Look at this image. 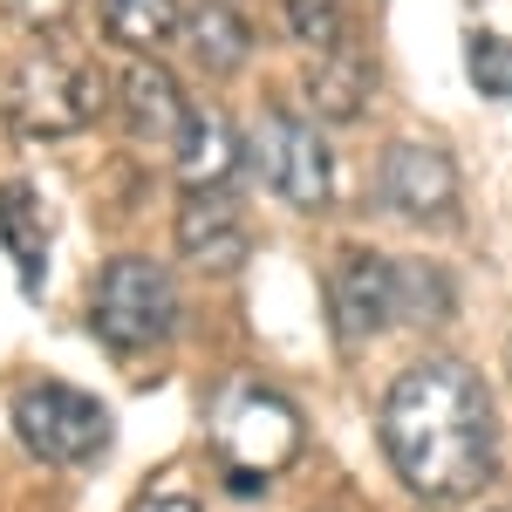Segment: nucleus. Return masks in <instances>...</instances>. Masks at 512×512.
Returning a JSON list of instances; mask_svg holds the SVG:
<instances>
[{"label": "nucleus", "instance_id": "f257e3e1", "mask_svg": "<svg viewBox=\"0 0 512 512\" xmlns=\"http://www.w3.org/2000/svg\"><path fill=\"white\" fill-rule=\"evenodd\" d=\"M383 451L417 499H465L492 472V396L478 369L431 355L383 396Z\"/></svg>", "mask_w": 512, "mask_h": 512}, {"label": "nucleus", "instance_id": "f03ea898", "mask_svg": "<svg viewBox=\"0 0 512 512\" xmlns=\"http://www.w3.org/2000/svg\"><path fill=\"white\" fill-rule=\"evenodd\" d=\"M103 103H110V76L62 48H35L7 76V123L21 137H76L103 117Z\"/></svg>", "mask_w": 512, "mask_h": 512}, {"label": "nucleus", "instance_id": "7ed1b4c3", "mask_svg": "<svg viewBox=\"0 0 512 512\" xmlns=\"http://www.w3.org/2000/svg\"><path fill=\"white\" fill-rule=\"evenodd\" d=\"M89 321L110 349H151L178 328V287L158 260H137L123 253L96 274V294H89Z\"/></svg>", "mask_w": 512, "mask_h": 512}, {"label": "nucleus", "instance_id": "20e7f679", "mask_svg": "<svg viewBox=\"0 0 512 512\" xmlns=\"http://www.w3.org/2000/svg\"><path fill=\"white\" fill-rule=\"evenodd\" d=\"M14 431L48 465H89L110 451V410L69 383H35L14 396Z\"/></svg>", "mask_w": 512, "mask_h": 512}, {"label": "nucleus", "instance_id": "39448f33", "mask_svg": "<svg viewBox=\"0 0 512 512\" xmlns=\"http://www.w3.org/2000/svg\"><path fill=\"white\" fill-rule=\"evenodd\" d=\"M253 158H260V178H267L287 205H301V212H321L328 192H335L328 144H321L301 117H287V110H267V117L253 123Z\"/></svg>", "mask_w": 512, "mask_h": 512}, {"label": "nucleus", "instance_id": "423d86ee", "mask_svg": "<svg viewBox=\"0 0 512 512\" xmlns=\"http://www.w3.org/2000/svg\"><path fill=\"white\" fill-rule=\"evenodd\" d=\"M219 451H226V472L239 478H267L301 451V417H294V403L274 390H239L233 410H226V424H219Z\"/></svg>", "mask_w": 512, "mask_h": 512}, {"label": "nucleus", "instance_id": "0eeeda50", "mask_svg": "<svg viewBox=\"0 0 512 512\" xmlns=\"http://www.w3.org/2000/svg\"><path fill=\"white\" fill-rule=\"evenodd\" d=\"M328 308H335V328L342 342H369L383 321L396 315V267L369 246H349L328 274Z\"/></svg>", "mask_w": 512, "mask_h": 512}, {"label": "nucleus", "instance_id": "6e6552de", "mask_svg": "<svg viewBox=\"0 0 512 512\" xmlns=\"http://www.w3.org/2000/svg\"><path fill=\"white\" fill-rule=\"evenodd\" d=\"M383 198L403 219H444L458 205V164L437 144H390L383 158Z\"/></svg>", "mask_w": 512, "mask_h": 512}, {"label": "nucleus", "instance_id": "1a4fd4ad", "mask_svg": "<svg viewBox=\"0 0 512 512\" xmlns=\"http://www.w3.org/2000/svg\"><path fill=\"white\" fill-rule=\"evenodd\" d=\"M178 246H185V260L212 267V274L239 267L246 260V219H239V205L226 192H185V205H178Z\"/></svg>", "mask_w": 512, "mask_h": 512}, {"label": "nucleus", "instance_id": "9d476101", "mask_svg": "<svg viewBox=\"0 0 512 512\" xmlns=\"http://www.w3.org/2000/svg\"><path fill=\"white\" fill-rule=\"evenodd\" d=\"M123 96V123H130V137H151V144H178V130L192 123V110H185V96H178V76L164 69V62H130L117 82Z\"/></svg>", "mask_w": 512, "mask_h": 512}, {"label": "nucleus", "instance_id": "9b49d317", "mask_svg": "<svg viewBox=\"0 0 512 512\" xmlns=\"http://www.w3.org/2000/svg\"><path fill=\"white\" fill-rule=\"evenodd\" d=\"M239 164V137L219 110H192V123L178 130V178L185 192H219Z\"/></svg>", "mask_w": 512, "mask_h": 512}, {"label": "nucleus", "instance_id": "f8f14e48", "mask_svg": "<svg viewBox=\"0 0 512 512\" xmlns=\"http://www.w3.org/2000/svg\"><path fill=\"white\" fill-rule=\"evenodd\" d=\"M0 246H7V260H14V274H21V294H35L41 267H48V239H41V205L21 178L0 185Z\"/></svg>", "mask_w": 512, "mask_h": 512}, {"label": "nucleus", "instance_id": "ddd939ff", "mask_svg": "<svg viewBox=\"0 0 512 512\" xmlns=\"http://www.w3.org/2000/svg\"><path fill=\"white\" fill-rule=\"evenodd\" d=\"M369 62L355 55V48H328L315 62V76H308V96H315V110L321 117H335V123H349L355 110H362V96H369Z\"/></svg>", "mask_w": 512, "mask_h": 512}, {"label": "nucleus", "instance_id": "4468645a", "mask_svg": "<svg viewBox=\"0 0 512 512\" xmlns=\"http://www.w3.org/2000/svg\"><path fill=\"white\" fill-rule=\"evenodd\" d=\"M185 35H192V55L212 69V76H226V69H239L246 62V48H253V28L239 21L226 0H205L192 21H185Z\"/></svg>", "mask_w": 512, "mask_h": 512}, {"label": "nucleus", "instance_id": "2eb2a0df", "mask_svg": "<svg viewBox=\"0 0 512 512\" xmlns=\"http://www.w3.org/2000/svg\"><path fill=\"white\" fill-rule=\"evenodd\" d=\"M103 28L123 48H164L178 35V0H103Z\"/></svg>", "mask_w": 512, "mask_h": 512}, {"label": "nucleus", "instance_id": "dca6fc26", "mask_svg": "<svg viewBox=\"0 0 512 512\" xmlns=\"http://www.w3.org/2000/svg\"><path fill=\"white\" fill-rule=\"evenodd\" d=\"M396 315H410V321H444V315H451L444 274H437V267H396Z\"/></svg>", "mask_w": 512, "mask_h": 512}, {"label": "nucleus", "instance_id": "f3484780", "mask_svg": "<svg viewBox=\"0 0 512 512\" xmlns=\"http://www.w3.org/2000/svg\"><path fill=\"white\" fill-rule=\"evenodd\" d=\"M287 7V28L308 41L315 55L342 48V0H280Z\"/></svg>", "mask_w": 512, "mask_h": 512}, {"label": "nucleus", "instance_id": "a211bd4d", "mask_svg": "<svg viewBox=\"0 0 512 512\" xmlns=\"http://www.w3.org/2000/svg\"><path fill=\"white\" fill-rule=\"evenodd\" d=\"M465 69H472V82L485 96H512V41L506 35H472Z\"/></svg>", "mask_w": 512, "mask_h": 512}, {"label": "nucleus", "instance_id": "6ab92c4d", "mask_svg": "<svg viewBox=\"0 0 512 512\" xmlns=\"http://www.w3.org/2000/svg\"><path fill=\"white\" fill-rule=\"evenodd\" d=\"M69 7H76V0H7V14H14V21H21V28H62V21H69Z\"/></svg>", "mask_w": 512, "mask_h": 512}, {"label": "nucleus", "instance_id": "aec40b11", "mask_svg": "<svg viewBox=\"0 0 512 512\" xmlns=\"http://www.w3.org/2000/svg\"><path fill=\"white\" fill-rule=\"evenodd\" d=\"M137 512H198V506L185 499V492H158V499H144Z\"/></svg>", "mask_w": 512, "mask_h": 512}]
</instances>
